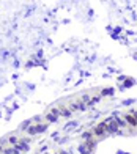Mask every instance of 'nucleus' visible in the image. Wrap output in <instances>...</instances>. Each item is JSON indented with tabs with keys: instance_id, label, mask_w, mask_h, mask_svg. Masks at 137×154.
<instances>
[{
	"instance_id": "nucleus-1",
	"label": "nucleus",
	"mask_w": 137,
	"mask_h": 154,
	"mask_svg": "<svg viewBox=\"0 0 137 154\" xmlns=\"http://www.w3.org/2000/svg\"><path fill=\"white\" fill-rule=\"evenodd\" d=\"M27 146H29V138H22V140H19V142L16 143V149L22 151V149L27 148Z\"/></svg>"
},
{
	"instance_id": "nucleus-2",
	"label": "nucleus",
	"mask_w": 137,
	"mask_h": 154,
	"mask_svg": "<svg viewBox=\"0 0 137 154\" xmlns=\"http://www.w3.org/2000/svg\"><path fill=\"white\" fill-rule=\"evenodd\" d=\"M46 129V126H30L29 128V134L33 135V134H38V132H43Z\"/></svg>"
}]
</instances>
